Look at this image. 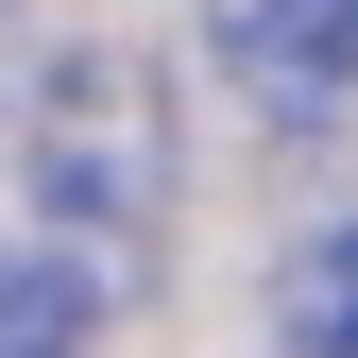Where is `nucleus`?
<instances>
[{"mask_svg":"<svg viewBox=\"0 0 358 358\" xmlns=\"http://www.w3.org/2000/svg\"><path fill=\"white\" fill-rule=\"evenodd\" d=\"M17 137H34V188L85 205V222H137L154 205V103H137L120 52H52L34 103H17Z\"/></svg>","mask_w":358,"mask_h":358,"instance_id":"obj_1","label":"nucleus"},{"mask_svg":"<svg viewBox=\"0 0 358 358\" xmlns=\"http://www.w3.org/2000/svg\"><path fill=\"white\" fill-rule=\"evenodd\" d=\"M239 69L273 120H341L358 103V0H256L239 17Z\"/></svg>","mask_w":358,"mask_h":358,"instance_id":"obj_2","label":"nucleus"},{"mask_svg":"<svg viewBox=\"0 0 358 358\" xmlns=\"http://www.w3.org/2000/svg\"><path fill=\"white\" fill-rule=\"evenodd\" d=\"M103 341V273L69 239H0V358H85Z\"/></svg>","mask_w":358,"mask_h":358,"instance_id":"obj_3","label":"nucleus"},{"mask_svg":"<svg viewBox=\"0 0 358 358\" xmlns=\"http://www.w3.org/2000/svg\"><path fill=\"white\" fill-rule=\"evenodd\" d=\"M290 358H358V239H324L290 273Z\"/></svg>","mask_w":358,"mask_h":358,"instance_id":"obj_4","label":"nucleus"}]
</instances>
